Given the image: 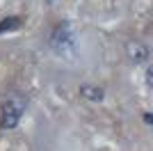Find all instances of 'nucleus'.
<instances>
[{"label": "nucleus", "mask_w": 153, "mask_h": 151, "mask_svg": "<svg viewBox=\"0 0 153 151\" xmlns=\"http://www.w3.org/2000/svg\"><path fill=\"white\" fill-rule=\"evenodd\" d=\"M23 112H25V99L21 94H16V92H12V94L5 99V103H2L0 128H2V131H14V128L21 124V119H23Z\"/></svg>", "instance_id": "obj_1"}, {"label": "nucleus", "mask_w": 153, "mask_h": 151, "mask_svg": "<svg viewBox=\"0 0 153 151\" xmlns=\"http://www.w3.org/2000/svg\"><path fill=\"white\" fill-rule=\"evenodd\" d=\"M51 46L57 53H73L76 48V37L71 32V25L69 23H59L51 34Z\"/></svg>", "instance_id": "obj_2"}, {"label": "nucleus", "mask_w": 153, "mask_h": 151, "mask_svg": "<svg viewBox=\"0 0 153 151\" xmlns=\"http://www.w3.org/2000/svg\"><path fill=\"white\" fill-rule=\"evenodd\" d=\"M128 50V57L133 60L135 64H146L149 57H151V50H149L146 44H142V41H130V44L126 46Z\"/></svg>", "instance_id": "obj_3"}, {"label": "nucleus", "mask_w": 153, "mask_h": 151, "mask_svg": "<svg viewBox=\"0 0 153 151\" xmlns=\"http://www.w3.org/2000/svg\"><path fill=\"white\" fill-rule=\"evenodd\" d=\"M78 94L82 96V99H87V101H94V103L105 99V92H103L101 87H94V85H80Z\"/></svg>", "instance_id": "obj_4"}, {"label": "nucleus", "mask_w": 153, "mask_h": 151, "mask_svg": "<svg viewBox=\"0 0 153 151\" xmlns=\"http://www.w3.org/2000/svg\"><path fill=\"white\" fill-rule=\"evenodd\" d=\"M19 28H21V19H19V16H7V19L0 21V34H2V32L19 30Z\"/></svg>", "instance_id": "obj_5"}, {"label": "nucleus", "mask_w": 153, "mask_h": 151, "mask_svg": "<svg viewBox=\"0 0 153 151\" xmlns=\"http://www.w3.org/2000/svg\"><path fill=\"white\" fill-rule=\"evenodd\" d=\"M144 124L151 126V112H144Z\"/></svg>", "instance_id": "obj_6"}, {"label": "nucleus", "mask_w": 153, "mask_h": 151, "mask_svg": "<svg viewBox=\"0 0 153 151\" xmlns=\"http://www.w3.org/2000/svg\"><path fill=\"white\" fill-rule=\"evenodd\" d=\"M151 76H153V71L146 69V85H149V87H151Z\"/></svg>", "instance_id": "obj_7"}, {"label": "nucleus", "mask_w": 153, "mask_h": 151, "mask_svg": "<svg viewBox=\"0 0 153 151\" xmlns=\"http://www.w3.org/2000/svg\"><path fill=\"white\" fill-rule=\"evenodd\" d=\"M46 2H51V5H53V2H55V0H46Z\"/></svg>", "instance_id": "obj_8"}]
</instances>
